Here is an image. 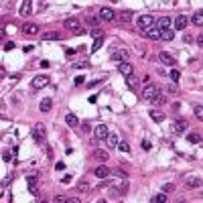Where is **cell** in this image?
<instances>
[{
    "label": "cell",
    "mask_w": 203,
    "mask_h": 203,
    "mask_svg": "<svg viewBox=\"0 0 203 203\" xmlns=\"http://www.w3.org/2000/svg\"><path fill=\"white\" fill-rule=\"evenodd\" d=\"M31 85H33V90H43L45 85H49V77H47V75H37V77L31 81Z\"/></svg>",
    "instance_id": "6"
},
{
    "label": "cell",
    "mask_w": 203,
    "mask_h": 203,
    "mask_svg": "<svg viewBox=\"0 0 203 203\" xmlns=\"http://www.w3.org/2000/svg\"><path fill=\"white\" fill-rule=\"evenodd\" d=\"M23 33L24 35H39L41 33V26L37 23H24L23 24Z\"/></svg>",
    "instance_id": "8"
},
{
    "label": "cell",
    "mask_w": 203,
    "mask_h": 203,
    "mask_svg": "<svg viewBox=\"0 0 203 203\" xmlns=\"http://www.w3.org/2000/svg\"><path fill=\"white\" fill-rule=\"evenodd\" d=\"M118 69H120V73H122L124 77H128V75H132V73H134V67H132L128 61H122V63L118 65Z\"/></svg>",
    "instance_id": "11"
},
{
    "label": "cell",
    "mask_w": 203,
    "mask_h": 203,
    "mask_svg": "<svg viewBox=\"0 0 203 203\" xmlns=\"http://www.w3.org/2000/svg\"><path fill=\"white\" fill-rule=\"evenodd\" d=\"M160 39H163V41H173V39H175V31H173V29H160Z\"/></svg>",
    "instance_id": "18"
},
{
    "label": "cell",
    "mask_w": 203,
    "mask_h": 203,
    "mask_svg": "<svg viewBox=\"0 0 203 203\" xmlns=\"http://www.w3.org/2000/svg\"><path fill=\"white\" fill-rule=\"evenodd\" d=\"M140 146L144 148V150H150V148H152V146H150V142H148V140H142V142H140Z\"/></svg>",
    "instance_id": "42"
},
{
    "label": "cell",
    "mask_w": 203,
    "mask_h": 203,
    "mask_svg": "<svg viewBox=\"0 0 203 203\" xmlns=\"http://www.w3.org/2000/svg\"><path fill=\"white\" fill-rule=\"evenodd\" d=\"M120 21H122V23H130V21H132V12H122V14H120Z\"/></svg>",
    "instance_id": "33"
},
{
    "label": "cell",
    "mask_w": 203,
    "mask_h": 203,
    "mask_svg": "<svg viewBox=\"0 0 203 203\" xmlns=\"http://www.w3.org/2000/svg\"><path fill=\"white\" fill-rule=\"evenodd\" d=\"M102 33H104V31H100V29H91V31H90L91 37H102Z\"/></svg>",
    "instance_id": "40"
},
{
    "label": "cell",
    "mask_w": 203,
    "mask_h": 203,
    "mask_svg": "<svg viewBox=\"0 0 203 203\" xmlns=\"http://www.w3.org/2000/svg\"><path fill=\"white\" fill-rule=\"evenodd\" d=\"M55 169H57V171H65V163H57Z\"/></svg>",
    "instance_id": "46"
},
{
    "label": "cell",
    "mask_w": 203,
    "mask_h": 203,
    "mask_svg": "<svg viewBox=\"0 0 203 203\" xmlns=\"http://www.w3.org/2000/svg\"><path fill=\"white\" fill-rule=\"evenodd\" d=\"M144 35H146L148 39H152V41H158V39H160V29L152 24L150 29H146V31H144Z\"/></svg>",
    "instance_id": "12"
},
{
    "label": "cell",
    "mask_w": 203,
    "mask_h": 203,
    "mask_svg": "<svg viewBox=\"0 0 203 203\" xmlns=\"http://www.w3.org/2000/svg\"><path fill=\"white\" fill-rule=\"evenodd\" d=\"M173 128H175V132H185L187 130V120H183V118H179V120H175V124H173Z\"/></svg>",
    "instance_id": "19"
},
{
    "label": "cell",
    "mask_w": 203,
    "mask_h": 203,
    "mask_svg": "<svg viewBox=\"0 0 203 203\" xmlns=\"http://www.w3.org/2000/svg\"><path fill=\"white\" fill-rule=\"evenodd\" d=\"M12 49H14V43H12V41H8V43L4 45V51H12Z\"/></svg>",
    "instance_id": "44"
},
{
    "label": "cell",
    "mask_w": 203,
    "mask_h": 203,
    "mask_svg": "<svg viewBox=\"0 0 203 203\" xmlns=\"http://www.w3.org/2000/svg\"><path fill=\"white\" fill-rule=\"evenodd\" d=\"M158 61H160L163 65H175V57L171 55L169 51H160V53H158Z\"/></svg>",
    "instance_id": "9"
},
{
    "label": "cell",
    "mask_w": 203,
    "mask_h": 203,
    "mask_svg": "<svg viewBox=\"0 0 203 203\" xmlns=\"http://www.w3.org/2000/svg\"><path fill=\"white\" fill-rule=\"evenodd\" d=\"M100 18L102 21H108V23H112L114 18H116V12L112 10V8H108V6H104L100 10Z\"/></svg>",
    "instance_id": "10"
},
{
    "label": "cell",
    "mask_w": 203,
    "mask_h": 203,
    "mask_svg": "<svg viewBox=\"0 0 203 203\" xmlns=\"http://www.w3.org/2000/svg\"><path fill=\"white\" fill-rule=\"evenodd\" d=\"M175 26V31H183V29H187V24H189V16H185V14H179V16H175V23H171Z\"/></svg>",
    "instance_id": "5"
},
{
    "label": "cell",
    "mask_w": 203,
    "mask_h": 203,
    "mask_svg": "<svg viewBox=\"0 0 203 203\" xmlns=\"http://www.w3.org/2000/svg\"><path fill=\"white\" fill-rule=\"evenodd\" d=\"M31 134H33V140L37 142V144H43L45 142V124H35L33 130H31Z\"/></svg>",
    "instance_id": "1"
},
{
    "label": "cell",
    "mask_w": 203,
    "mask_h": 203,
    "mask_svg": "<svg viewBox=\"0 0 203 203\" xmlns=\"http://www.w3.org/2000/svg\"><path fill=\"white\" fill-rule=\"evenodd\" d=\"M128 57H130V53H128L126 49H114L112 53H110V59H112V61H118V63L128 61Z\"/></svg>",
    "instance_id": "4"
},
{
    "label": "cell",
    "mask_w": 203,
    "mask_h": 203,
    "mask_svg": "<svg viewBox=\"0 0 203 203\" xmlns=\"http://www.w3.org/2000/svg\"><path fill=\"white\" fill-rule=\"evenodd\" d=\"M150 102H152V104H154V106H163V104H165V98H163V96H160V93H158L157 98H152V100H150Z\"/></svg>",
    "instance_id": "35"
},
{
    "label": "cell",
    "mask_w": 203,
    "mask_h": 203,
    "mask_svg": "<svg viewBox=\"0 0 203 203\" xmlns=\"http://www.w3.org/2000/svg\"><path fill=\"white\" fill-rule=\"evenodd\" d=\"M102 45H104V35H102V37H96V41H93V47H91V51H98Z\"/></svg>",
    "instance_id": "31"
},
{
    "label": "cell",
    "mask_w": 203,
    "mask_h": 203,
    "mask_svg": "<svg viewBox=\"0 0 203 203\" xmlns=\"http://www.w3.org/2000/svg\"><path fill=\"white\" fill-rule=\"evenodd\" d=\"M85 21H88V23H90V24H93V26H96V24L100 23V16H88Z\"/></svg>",
    "instance_id": "38"
},
{
    "label": "cell",
    "mask_w": 203,
    "mask_h": 203,
    "mask_svg": "<svg viewBox=\"0 0 203 203\" xmlns=\"http://www.w3.org/2000/svg\"><path fill=\"white\" fill-rule=\"evenodd\" d=\"M4 75H6V69H4V67H2V65H0V79L4 77Z\"/></svg>",
    "instance_id": "51"
},
{
    "label": "cell",
    "mask_w": 203,
    "mask_h": 203,
    "mask_svg": "<svg viewBox=\"0 0 203 203\" xmlns=\"http://www.w3.org/2000/svg\"><path fill=\"white\" fill-rule=\"evenodd\" d=\"M187 140L193 142V144H199V142H201V134H199V132H189V134H187Z\"/></svg>",
    "instance_id": "25"
},
{
    "label": "cell",
    "mask_w": 203,
    "mask_h": 203,
    "mask_svg": "<svg viewBox=\"0 0 203 203\" xmlns=\"http://www.w3.org/2000/svg\"><path fill=\"white\" fill-rule=\"evenodd\" d=\"M4 39H6V31L0 26V41H4Z\"/></svg>",
    "instance_id": "47"
},
{
    "label": "cell",
    "mask_w": 203,
    "mask_h": 203,
    "mask_svg": "<svg viewBox=\"0 0 203 203\" xmlns=\"http://www.w3.org/2000/svg\"><path fill=\"white\" fill-rule=\"evenodd\" d=\"M171 23H173V21H171L169 16H160V18L157 21V26H158V29H169Z\"/></svg>",
    "instance_id": "22"
},
{
    "label": "cell",
    "mask_w": 203,
    "mask_h": 203,
    "mask_svg": "<svg viewBox=\"0 0 203 203\" xmlns=\"http://www.w3.org/2000/svg\"><path fill=\"white\" fill-rule=\"evenodd\" d=\"M116 148H120L122 152H130V144H128V142H118V146H116Z\"/></svg>",
    "instance_id": "36"
},
{
    "label": "cell",
    "mask_w": 203,
    "mask_h": 203,
    "mask_svg": "<svg viewBox=\"0 0 203 203\" xmlns=\"http://www.w3.org/2000/svg\"><path fill=\"white\" fill-rule=\"evenodd\" d=\"M106 142H108V148L112 150V148L118 146V136L112 134V132H108V136H106Z\"/></svg>",
    "instance_id": "21"
},
{
    "label": "cell",
    "mask_w": 203,
    "mask_h": 203,
    "mask_svg": "<svg viewBox=\"0 0 203 203\" xmlns=\"http://www.w3.org/2000/svg\"><path fill=\"white\" fill-rule=\"evenodd\" d=\"M41 67H43V69H49V67H51V63H49L47 59H43V61H41Z\"/></svg>",
    "instance_id": "45"
},
{
    "label": "cell",
    "mask_w": 203,
    "mask_h": 203,
    "mask_svg": "<svg viewBox=\"0 0 203 203\" xmlns=\"http://www.w3.org/2000/svg\"><path fill=\"white\" fill-rule=\"evenodd\" d=\"M199 185H201V181L197 179V177H189V179H187V187H199Z\"/></svg>",
    "instance_id": "30"
},
{
    "label": "cell",
    "mask_w": 203,
    "mask_h": 203,
    "mask_svg": "<svg viewBox=\"0 0 203 203\" xmlns=\"http://www.w3.org/2000/svg\"><path fill=\"white\" fill-rule=\"evenodd\" d=\"M169 77L173 79V81H179V79H181V73L177 71V69H171V71H169Z\"/></svg>",
    "instance_id": "32"
},
{
    "label": "cell",
    "mask_w": 203,
    "mask_h": 203,
    "mask_svg": "<svg viewBox=\"0 0 203 203\" xmlns=\"http://www.w3.org/2000/svg\"><path fill=\"white\" fill-rule=\"evenodd\" d=\"M150 201H152V203H165V201H167V195H165V193H157V195L150 197Z\"/></svg>",
    "instance_id": "26"
},
{
    "label": "cell",
    "mask_w": 203,
    "mask_h": 203,
    "mask_svg": "<svg viewBox=\"0 0 203 203\" xmlns=\"http://www.w3.org/2000/svg\"><path fill=\"white\" fill-rule=\"evenodd\" d=\"M71 179H73V177H71V175H65V177H63V183H65V185H67V183H71Z\"/></svg>",
    "instance_id": "49"
},
{
    "label": "cell",
    "mask_w": 203,
    "mask_h": 203,
    "mask_svg": "<svg viewBox=\"0 0 203 203\" xmlns=\"http://www.w3.org/2000/svg\"><path fill=\"white\" fill-rule=\"evenodd\" d=\"M108 126L106 124H98L93 128V136H96V140H106V136H108Z\"/></svg>",
    "instance_id": "7"
},
{
    "label": "cell",
    "mask_w": 203,
    "mask_h": 203,
    "mask_svg": "<svg viewBox=\"0 0 203 203\" xmlns=\"http://www.w3.org/2000/svg\"><path fill=\"white\" fill-rule=\"evenodd\" d=\"M158 93H160V90H158L154 83H150V81H148L146 85L142 88V100H148V102H150L152 98H157Z\"/></svg>",
    "instance_id": "2"
},
{
    "label": "cell",
    "mask_w": 203,
    "mask_h": 203,
    "mask_svg": "<svg viewBox=\"0 0 203 203\" xmlns=\"http://www.w3.org/2000/svg\"><path fill=\"white\" fill-rule=\"evenodd\" d=\"M93 175H96L98 179H106V177H110V169H108L106 165H100V167H96Z\"/></svg>",
    "instance_id": "13"
},
{
    "label": "cell",
    "mask_w": 203,
    "mask_h": 203,
    "mask_svg": "<svg viewBox=\"0 0 203 203\" xmlns=\"http://www.w3.org/2000/svg\"><path fill=\"white\" fill-rule=\"evenodd\" d=\"M93 157L100 158V160H108V157H110V154H108L106 150H93Z\"/></svg>",
    "instance_id": "29"
},
{
    "label": "cell",
    "mask_w": 203,
    "mask_h": 203,
    "mask_svg": "<svg viewBox=\"0 0 203 203\" xmlns=\"http://www.w3.org/2000/svg\"><path fill=\"white\" fill-rule=\"evenodd\" d=\"M77 189H79L81 193H88V191H90V185H88V181H85V179H81V181L77 183Z\"/></svg>",
    "instance_id": "28"
},
{
    "label": "cell",
    "mask_w": 203,
    "mask_h": 203,
    "mask_svg": "<svg viewBox=\"0 0 203 203\" xmlns=\"http://www.w3.org/2000/svg\"><path fill=\"white\" fill-rule=\"evenodd\" d=\"M33 12V2L31 0H23V6H21V16H29Z\"/></svg>",
    "instance_id": "17"
},
{
    "label": "cell",
    "mask_w": 203,
    "mask_h": 203,
    "mask_svg": "<svg viewBox=\"0 0 203 203\" xmlns=\"http://www.w3.org/2000/svg\"><path fill=\"white\" fill-rule=\"evenodd\" d=\"M37 177H33V175H31V177H26V185H29V191L33 193V195H39V189H37Z\"/></svg>",
    "instance_id": "16"
},
{
    "label": "cell",
    "mask_w": 203,
    "mask_h": 203,
    "mask_svg": "<svg viewBox=\"0 0 203 203\" xmlns=\"http://www.w3.org/2000/svg\"><path fill=\"white\" fill-rule=\"evenodd\" d=\"M195 116H197L199 120L203 118V108H201V106H195Z\"/></svg>",
    "instance_id": "39"
},
{
    "label": "cell",
    "mask_w": 203,
    "mask_h": 203,
    "mask_svg": "<svg viewBox=\"0 0 203 203\" xmlns=\"http://www.w3.org/2000/svg\"><path fill=\"white\" fill-rule=\"evenodd\" d=\"M51 108H53V102H51V98H45V100L39 104V110H41L43 114H47L49 110H51Z\"/></svg>",
    "instance_id": "20"
},
{
    "label": "cell",
    "mask_w": 203,
    "mask_h": 203,
    "mask_svg": "<svg viewBox=\"0 0 203 203\" xmlns=\"http://www.w3.org/2000/svg\"><path fill=\"white\" fill-rule=\"evenodd\" d=\"M136 24H138L140 31H146V29H150V26L154 24V16H150V14H142V16L136 18Z\"/></svg>",
    "instance_id": "3"
},
{
    "label": "cell",
    "mask_w": 203,
    "mask_h": 203,
    "mask_svg": "<svg viewBox=\"0 0 203 203\" xmlns=\"http://www.w3.org/2000/svg\"><path fill=\"white\" fill-rule=\"evenodd\" d=\"M150 118H152V120H154V122H163V120H165V114L160 112V110H150Z\"/></svg>",
    "instance_id": "23"
},
{
    "label": "cell",
    "mask_w": 203,
    "mask_h": 203,
    "mask_svg": "<svg viewBox=\"0 0 203 203\" xmlns=\"http://www.w3.org/2000/svg\"><path fill=\"white\" fill-rule=\"evenodd\" d=\"M163 191H165V193L175 191V183H165V185H163Z\"/></svg>",
    "instance_id": "37"
},
{
    "label": "cell",
    "mask_w": 203,
    "mask_h": 203,
    "mask_svg": "<svg viewBox=\"0 0 203 203\" xmlns=\"http://www.w3.org/2000/svg\"><path fill=\"white\" fill-rule=\"evenodd\" d=\"M33 49H35V45H24L23 51H24V53H29V51H33Z\"/></svg>",
    "instance_id": "48"
},
{
    "label": "cell",
    "mask_w": 203,
    "mask_h": 203,
    "mask_svg": "<svg viewBox=\"0 0 203 203\" xmlns=\"http://www.w3.org/2000/svg\"><path fill=\"white\" fill-rule=\"evenodd\" d=\"M83 81H85V77L83 75H77L75 77V85H83Z\"/></svg>",
    "instance_id": "41"
},
{
    "label": "cell",
    "mask_w": 203,
    "mask_h": 203,
    "mask_svg": "<svg viewBox=\"0 0 203 203\" xmlns=\"http://www.w3.org/2000/svg\"><path fill=\"white\" fill-rule=\"evenodd\" d=\"M41 39H43V41H59V39H61V33H57V31H47V33L41 35Z\"/></svg>",
    "instance_id": "15"
},
{
    "label": "cell",
    "mask_w": 203,
    "mask_h": 203,
    "mask_svg": "<svg viewBox=\"0 0 203 203\" xmlns=\"http://www.w3.org/2000/svg\"><path fill=\"white\" fill-rule=\"evenodd\" d=\"M65 124L71 126V128L77 126V118H75V114H65Z\"/></svg>",
    "instance_id": "24"
},
{
    "label": "cell",
    "mask_w": 203,
    "mask_h": 203,
    "mask_svg": "<svg viewBox=\"0 0 203 203\" xmlns=\"http://www.w3.org/2000/svg\"><path fill=\"white\" fill-rule=\"evenodd\" d=\"M81 128H83V132H90V124H88V122H83V124H81Z\"/></svg>",
    "instance_id": "50"
},
{
    "label": "cell",
    "mask_w": 203,
    "mask_h": 203,
    "mask_svg": "<svg viewBox=\"0 0 203 203\" xmlns=\"http://www.w3.org/2000/svg\"><path fill=\"white\" fill-rule=\"evenodd\" d=\"M167 90H169V93H179V90H177V85H173V83H171V85L167 88Z\"/></svg>",
    "instance_id": "43"
},
{
    "label": "cell",
    "mask_w": 203,
    "mask_h": 203,
    "mask_svg": "<svg viewBox=\"0 0 203 203\" xmlns=\"http://www.w3.org/2000/svg\"><path fill=\"white\" fill-rule=\"evenodd\" d=\"M193 23L197 24V26H201V23H203V18H201V12H195V14H193V18H191Z\"/></svg>",
    "instance_id": "34"
},
{
    "label": "cell",
    "mask_w": 203,
    "mask_h": 203,
    "mask_svg": "<svg viewBox=\"0 0 203 203\" xmlns=\"http://www.w3.org/2000/svg\"><path fill=\"white\" fill-rule=\"evenodd\" d=\"M63 26H65V29H71V31H79V29H81V23H79L77 18H65Z\"/></svg>",
    "instance_id": "14"
},
{
    "label": "cell",
    "mask_w": 203,
    "mask_h": 203,
    "mask_svg": "<svg viewBox=\"0 0 203 203\" xmlns=\"http://www.w3.org/2000/svg\"><path fill=\"white\" fill-rule=\"evenodd\" d=\"M126 81H128V88H130V90H136V88H138V79H136L134 75H128Z\"/></svg>",
    "instance_id": "27"
}]
</instances>
